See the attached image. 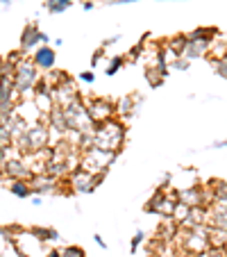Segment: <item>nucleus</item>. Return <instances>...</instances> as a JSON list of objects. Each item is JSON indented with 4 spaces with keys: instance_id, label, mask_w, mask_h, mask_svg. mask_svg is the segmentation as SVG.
Listing matches in <instances>:
<instances>
[{
    "instance_id": "nucleus-31",
    "label": "nucleus",
    "mask_w": 227,
    "mask_h": 257,
    "mask_svg": "<svg viewBox=\"0 0 227 257\" xmlns=\"http://www.w3.org/2000/svg\"><path fill=\"white\" fill-rule=\"evenodd\" d=\"M93 241H96V243H98V246H100V248H107L105 239H102V237H100V234H93Z\"/></svg>"
},
{
    "instance_id": "nucleus-6",
    "label": "nucleus",
    "mask_w": 227,
    "mask_h": 257,
    "mask_svg": "<svg viewBox=\"0 0 227 257\" xmlns=\"http://www.w3.org/2000/svg\"><path fill=\"white\" fill-rule=\"evenodd\" d=\"M3 178H7V180H25V182H30V180L34 178V173H32V169H30L28 162L23 160V155H19V157H14V160L7 162L5 175H3Z\"/></svg>"
},
{
    "instance_id": "nucleus-34",
    "label": "nucleus",
    "mask_w": 227,
    "mask_h": 257,
    "mask_svg": "<svg viewBox=\"0 0 227 257\" xmlns=\"http://www.w3.org/2000/svg\"><path fill=\"white\" fill-rule=\"evenodd\" d=\"M182 257H202V255H193V252H184L182 250Z\"/></svg>"
},
{
    "instance_id": "nucleus-13",
    "label": "nucleus",
    "mask_w": 227,
    "mask_h": 257,
    "mask_svg": "<svg viewBox=\"0 0 227 257\" xmlns=\"http://www.w3.org/2000/svg\"><path fill=\"white\" fill-rule=\"evenodd\" d=\"M209 48H211V44H207V41H188L182 57H186L188 62H191V59H198V57H207Z\"/></svg>"
},
{
    "instance_id": "nucleus-17",
    "label": "nucleus",
    "mask_w": 227,
    "mask_h": 257,
    "mask_svg": "<svg viewBox=\"0 0 227 257\" xmlns=\"http://www.w3.org/2000/svg\"><path fill=\"white\" fill-rule=\"evenodd\" d=\"M10 191L14 196H19V198H30L32 196V187H30V182H25V180H10Z\"/></svg>"
},
{
    "instance_id": "nucleus-1",
    "label": "nucleus",
    "mask_w": 227,
    "mask_h": 257,
    "mask_svg": "<svg viewBox=\"0 0 227 257\" xmlns=\"http://www.w3.org/2000/svg\"><path fill=\"white\" fill-rule=\"evenodd\" d=\"M93 146L102 151L121 153L125 146V123L118 118H109L105 123H98L93 132Z\"/></svg>"
},
{
    "instance_id": "nucleus-20",
    "label": "nucleus",
    "mask_w": 227,
    "mask_h": 257,
    "mask_svg": "<svg viewBox=\"0 0 227 257\" xmlns=\"http://www.w3.org/2000/svg\"><path fill=\"white\" fill-rule=\"evenodd\" d=\"M32 234L39 239V241H57L59 239V232L53 228H32Z\"/></svg>"
},
{
    "instance_id": "nucleus-5",
    "label": "nucleus",
    "mask_w": 227,
    "mask_h": 257,
    "mask_svg": "<svg viewBox=\"0 0 227 257\" xmlns=\"http://www.w3.org/2000/svg\"><path fill=\"white\" fill-rule=\"evenodd\" d=\"M84 107L96 125L109 121V118H116V105L109 98H84Z\"/></svg>"
},
{
    "instance_id": "nucleus-10",
    "label": "nucleus",
    "mask_w": 227,
    "mask_h": 257,
    "mask_svg": "<svg viewBox=\"0 0 227 257\" xmlns=\"http://www.w3.org/2000/svg\"><path fill=\"white\" fill-rule=\"evenodd\" d=\"M57 185H59V180L50 178V175L46 173H39V175H34L32 180H30V187H32V194H55L57 191Z\"/></svg>"
},
{
    "instance_id": "nucleus-23",
    "label": "nucleus",
    "mask_w": 227,
    "mask_h": 257,
    "mask_svg": "<svg viewBox=\"0 0 227 257\" xmlns=\"http://www.w3.org/2000/svg\"><path fill=\"white\" fill-rule=\"evenodd\" d=\"M71 5H73V0H48V3H46V10L53 12V14H62V12H66Z\"/></svg>"
},
{
    "instance_id": "nucleus-16",
    "label": "nucleus",
    "mask_w": 227,
    "mask_h": 257,
    "mask_svg": "<svg viewBox=\"0 0 227 257\" xmlns=\"http://www.w3.org/2000/svg\"><path fill=\"white\" fill-rule=\"evenodd\" d=\"M207 234H209V246H213V248H225L227 246V230L207 228Z\"/></svg>"
},
{
    "instance_id": "nucleus-2",
    "label": "nucleus",
    "mask_w": 227,
    "mask_h": 257,
    "mask_svg": "<svg viewBox=\"0 0 227 257\" xmlns=\"http://www.w3.org/2000/svg\"><path fill=\"white\" fill-rule=\"evenodd\" d=\"M39 78L41 75L37 73V66H34L32 59L30 57L21 59V62L16 64V71H14V87H16L19 98H32V89Z\"/></svg>"
},
{
    "instance_id": "nucleus-37",
    "label": "nucleus",
    "mask_w": 227,
    "mask_h": 257,
    "mask_svg": "<svg viewBox=\"0 0 227 257\" xmlns=\"http://www.w3.org/2000/svg\"><path fill=\"white\" fill-rule=\"evenodd\" d=\"M225 248H227V246H225Z\"/></svg>"
},
{
    "instance_id": "nucleus-7",
    "label": "nucleus",
    "mask_w": 227,
    "mask_h": 257,
    "mask_svg": "<svg viewBox=\"0 0 227 257\" xmlns=\"http://www.w3.org/2000/svg\"><path fill=\"white\" fill-rule=\"evenodd\" d=\"M80 98V91H78V87H75V82H73V78H68L64 84H59V87H55V91H53V100H55V105L57 107H66V105H71L73 100H78Z\"/></svg>"
},
{
    "instance_id": "nucleus-9",
    "label": "nucleus",
    "mask_w": 227,
    "mask_h": 257,
    "mask_svg": "<svg viewBox=\"0 0 227 257\" xmlns=\"http://www.w3.org/2000/svg\"><path fill=\"white\" fill-rule=\"evenodd\" d=\"M177 200L188 205V207H204V187L195 185V187H188V189H179Z\"/></svg>"
},
{
    "instance_id": "nucleus-8",
    "label": "nucleus",
    "mask_w": 227,
    "mask_h": 257,
    "mask_svg": "<svg viewBox=\"0 0 227 257\" xmlns=\"http://www.w3.org/2000/svg\"><path fill=\"white\" fill-rule=\"evenodd\" d=\"M30 59H32L34 66L41 68V71H53L55 62H57V55H55V48H50V46H39Z\"/></svg>"
},
{
    "instance_id": "nucleus-19",
    "label": "nucleus",
    "mask_w": 227,
    "mask_h": 257,
    "mask_svg": "<svg viewBox=\"0 0 227 257\" xmlns=\"http://www.w3.org/2000/svg\"><path fill=\"white\" fill-rule=\"evenodd\" d=\"M145 80H148L150 87H159V84L164 82V73H161L157 66H152V64H150V66L145 68Z\"/></svg>"
},
{
    "instance_id": "nucleus-21",
    "label": "nucleus",
    "mask_w": 227,
    "mask_h": 257,
    "mask_svg": "<svg viewBox=\"0 0 227 257\" xmlns=\"http://www.w3.org/2000/svg\"><path fill=\"white\" fill-rule=\"evenodd\" d=\"M44 78L48 80V82L53 84V87H59V84H64L68 78H71V75H68L66 71H57V68H53V71H48V73H46Z\"/></svg>"
},
{
    "instance_id": "nucleus-28",
    "label": "nucleus",
    "mask_w": 227,
    "mask_h": 257,
    "mask_svg": "<svg viewBox=\"0 0 227 257\" xmlns=\"http://www.w3.org/2000/svg\"><path fill=\"white\" fill-rule=\"evenodd\" d=\"M143 241H145V234L139 230V232H136L134 237H132V246H130V250H132V252H136V248H139Z\"/></svg>"
},
{
    "instance_id": "nucleus-4",
    "label": "nucleus",
    "mask_w": 227,
    "mask_h": 257,
    "mask_svg": "<svg viewBox=\"0 0 227 257\" xmlns=\"http://www.w3.org/2000/svg\"><path fill=\"white\" fill-rule=\"evenodd\" d=\"M177 203V189H159L152 198L145 203V212L157 214L161 218H168Z\"/></svg>"
},
{
    "instance_id": "nucleus-25",
    "label": "nucleus",
    "mask_w": 227,
    "mask_h": 257,
    "mask_svg": "<svg viewBox=\"0 0 227 257\" xmlns=\"http://www.w3.org/2000/svg\"><path fill=\"white\" fill-rule=\"evenodd\" d=\"M211 66H213V71H216L220 78L227 80V57H222V59H211Z\"/></svg>"
},
{
    "instance_id": "nucleus-14",
    "label": "nucleus",
    "mask_w": 227,
    "mask_h": 257,
    "mask_svg": "<svg viewBox=\"0 0 227 257\" xmlns=\"http://www.w3.org/2000/svg\"><path fill=\"white\" fill-rule=\"evenodd\" d=\"M134 114V98L132 96H125L116 102V118L118 121L125 123V118H130Z\"/></svg>"
},
{
    "instance_id": "nucleus-11",
    "label": "nucleus",
    "mask_w": 227,
    "mask_h": 257,
    "mask_svg": "<svg viewBox=\"0 0 227 257\" xmlns=\"http://www.w3.org/2000/svg\"><path fill=\"white\" fill-rule=\"evenodd\" d=\"M39 34L41 30L37 28L34 23H28L23 30V34H21V53H30V50H37V44H39Z\"/></svg>"
},
{
    "instance_id": "nucleus-30",
    "label": "nucleus",
    "mask_w": 227,
    "mask_h": 257,
    "mask_svg": "<svg viewBox=\"0 0 227 257\" xmlns=\"http://www.w3.org/2000/svg\"><path fill=\"white\" fill-rule=\"evenodd\" d=\"M80 80H82V82H87V84H93V82H96V73H93V71H84V73H80Z\"/></svg>"
},
{
    "instance_id": "nucleus-36",
    "label": "nucleus",
    "mask_w": 227,
    "mask_h": 257,
    "mask_svg": "<svg viewBox=\"0 0 227 257\" xmlns=\"http://www.w3.org/2000/svg\"><path fill=\"white\" fill-rule=\"evenodd\" d=\"M218 146H225V148H227V141H222V144H218Z\"/></svg>"
},
{
    "instance_id": "nucleus-29",
    "label": "nucleus",
    "mask_w": 227,
    "mask_h": 257,
    "mask_svg": "<svg viewBox=\"0 0 227 257\" xmlns=\"http://www.w3.org/2000/svg\"><path fill=\"white\" fill-rule=\"evenodd\" d=\"M173 68H175V71H186V68H188V59L186 57H175L173 59Z\"/></svg>"
},
{
    "instance_id": "nucleus-27",
    "label": "nucleus",
    "mask_w": 227,
    "mask_h": 257,
    "mask_svg": "<svg viewBox=\"0 0 227 257\" xmlns=\"http://www.w3.org/2000/svg\"><path fill=\"white\" fill-rule=\"evenodd\" d=\"M202 257H227V248H213V246H209L207 250L202 252Z\"/></svg>"
},
{
    "instance_id": "nucleus-12",
    "label": "nucleus",
    "mask_w": 227,
    "mask_h": 257,
    "mask_svg": "<svg viewBox=\"0 0 227 257\" xmlns=\"http://www.w3.org/2000/svg\"><path fill=\"white\" fill-rule=\"evenodd\" d=\"M16 98H19V93H16L14 80L12 78H0V105H14Z\"/></svg>"
},
{
    "instance_id": "nucleus-18",
    "label": "nucleus",
    "mask_w": 227,
    "mask_h": 257,
    "mask_svg": "<svg viewBox=\"0 0 227 257\" xmlns=\"http://www.w3.org/2000/svg\"><path fill=\"white\" fill-rule=\"evenodd\" d=\"M188 212H191V207L177 200V203H175V207H173V214H170V218H173L177 225H184V223H186V218H188Z\"/></svg>"
},
{
    "instance_id": "nucleus-32",
    "label": "nucleus",
    "mask_w": 227,
    "mask_h": 257,
    "mask_svg": "<svg viewBox=\"0 0 227 257\" xmlns=\"http://www.w3.org/2000/svg\"><path fill=\"white\" fill-rule=\"evenodd\" d=\"M93 7H96V5H93V0H84V10H93Z\"/></svg>"
},
{
    "instance_id": "nucleus-24",
    "label": "nucleus",
    "mask_w": 227,
    "mask_h": 257,
    "mask_svg": "<svg viewBox=\"0 0 227 257\" xmlns=\"http://www.w3.org/2000/svg\"><path fill=\"white\" fill-rule=\"evenodd\" d=\"M12 146H14V139H12V132L5 123V125H0V151L3 148H12Z\"/></svg>"
},
{
    "instance_id": "nucleus-3",
    "label": "nucleus",
    "mask_w": 227,
    "mask_h": 257,
    "mask_svg": "<svg viewBox=\"0 0 227 257\" xmlns=\"http://www.w3.org/2000/svg\"><path fill=\"white\" fill-rule=\"evenodd\" d=\"M118 153L111 151H102V148H89V151L80 153V169L89 171V173H107L114 160H116Z\"/></svg>"
},
{
    "instance_id": "nucleus-33",
    "label": "nucleus",
    "mask_w": 227,
    "mask_h": 257,
    "mask_svg": "<svg viewBox=\"0 0 227 257\" xmlns=\"http://www.w3.org/2000/svg\"><path fill=\"white\" fill-rule=\"evenodd\" d=\"M46 257H62V252H59V250H48V252H46Z\"/></svg>"
},
{
    "instance_id": "nucleus-22",
    "label": "nucleus",
    "mask_w": 227,
    "mask_h": 257,
    "mask_svg": "<svg viewBox=\"0 0 227 257\" xmlns=\"http://www.w3.org/2000/svg\"><path fill=\"white\" fill-rule=\"evenodd\" d=\"M125 66V57H123V55H114V57L109 59V64H107V68H105V73L107 75H116L118 71H121V68Z\"/></svg>"
},
{
    "instance_id": "nucleus-15",
    "label": "nucleus",
    "mask_w": 227,
    "mask_h": 257,
    "mask_svg": "<svg viewBox=\"0 0 227 257\" xmlns=\"http://www.w3.org/2000/svg\"><path fill=\"white\" fill-rule=\"evenodd\" d=\"M209 189L213 194V205L216 203H227V182L225 180H211Z\"/></svg>"
},
{
    "instance_id": "nucleus-35",
    "label": "nucleus",
    "mask_w": 227,
    "mask_h": 257,
    "mask_svg": "<svg viewBox=\"0 0 227 257\" xmlns=\"http://www.w3.org/2000/svg\"><path fill=\"white\" fill-rule=\"evenodd\" d=\"M0 3H3L5 7H10V5H12V0H0Z\"/></svg>"
},
{
    "instance_id": "nucleus-26",
    "label": "nucleus",
    "mask_w": 227,
    "mask_h": 257,
    "mask_svg": "<svg viewBox=\"0 0 227 257\" xmlns=\"http://www.w3.org/2000/svg\"><path fill=\"white\" fill-rule=\"evenodd\" d=\"M59 252H62V257H87V252H84L80 246H66Z\"/></svg>"
}]
</instances>
